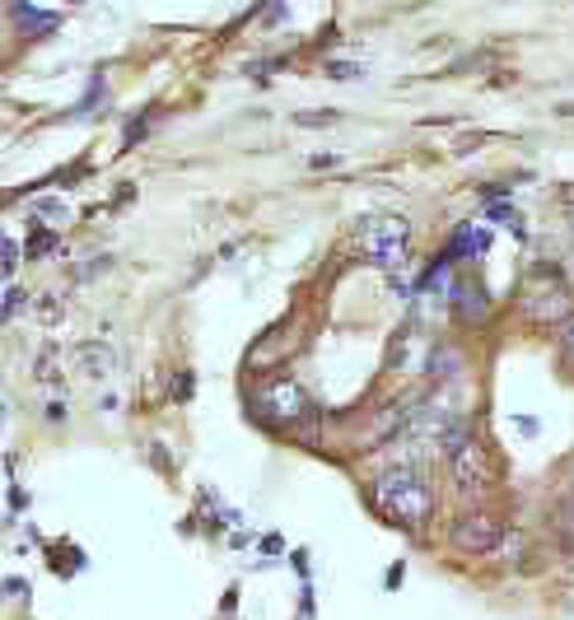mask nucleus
Wrapping results in <instances>:
<instances>
[{"label": "nucleus", "instance_id": "obj_1", "mask_svg": "<svg viewBox=\"0 0 574 620\" xmlns=\"http://www.w3.org/2000/svg\"><path fill=\"white\" fill-rule=\"evenodd\" d=\"M369 500L383 518H393L397 527H425L434 514V490L425 486V476L416 467H387L374 486H369Z\"/></svg>", "mask_w": 574, "mask_h": 620}, {"label": "nucleus", "instance_id": "obj_2", "mask_svg": "<svg viewBox=\"0 0 574 620\" xmlns=\"http://www.w3.org/2000/svg\"><path fill=\"white\" fill-rule=\"evenodd\" d=\"M360 253L369 257V267H379L383 275L407 271L411 224L401 220V215H374V220H360Z\"/></svg>", "mask_w": 574, "mask_h": 620}, {"label": "nucleus", "instance_id": "obj_3", "mask_svg": "<svg viewBox=\"0 0 574 620\" xmlns=\"http://www.w3.org/2000/svg\"><path fill=\"white\" fill-rule=\"evenodd\" d=\"M505 541V522L490 514V508H468V514H458L454 522H448V546H454L458 555H468V560H476V555H495Z\"/></svg>", "mask_w": 574, "mask_h": 620}, {"label": "nucleus", "instance_id": "obj_4", "mask_svg": "<svg viewBox=\"0 0 574 620\" xmlns=\"http://www.w3.org/2000/svg\"><path fill=\"white\" fill-rule=\"evenodd\" d=\"M448 472H454V486L462 500H476V494H486L495 486V462H490V448L481 434H472L468 443H458L454 453H448Z\"/></svg>", "mask_w": 574, "mask_h": 620}, {"label": "nucleus", "instance_id": "obj_5", "mask_svg": "<svg viewBox=\"0 0 574 620\" xmlns=\"http://www.w3.org/2000/svg\"><path fill=\"white\" fill-rule=\"evenodd\" d=\"M523 318L527 322H537V327H565V322L574 318V299H570V289L561 281H551V275H537V281H527L523 285Z\"/></svg>", "mask_w": 574, "mask_h": 620}, {"label": "nucleus", "instance_id": "obj_6", "mask_svg": "<svg viewBox=\"0 0 574 620\" xmlns=\"http://www.w3.org/2000/svg\"><path fill=\"white\" fill-rule=\"evenodd\" d=\"M257 406H262V415H271L276 425H299V421H308V415H314V406H308V397H304V387L294 383V378L267 383V387L257 392Z\"/></svg>", "mask_w": 574, "mask_h": 620}, {"label": "nucleus", "instance_id": "obj_7", "mask_svg": "<svg viewBox=\"0 0 574 620\" xmlns=\"http://www.w3.org/2000/svg\"><path fill=\"white\" fill-rule=\"evenodd\" d=\"M430 378H439V383H454L458 374H462V354L454 350V346H434L430 350Z\"/></svg>", "mask_w": 574, "mask_h": 620}, {"label": "nucleus", "instance_id": "obj_8", "mask_svg": "<svg viewBox=\"0 0 574 620\" xmlns=\"http://www.w3.org/2000/svg\"><path fill=\"white\" fill-rule=\"evenodd\" d=\"M454 303H458V318L462 322H481V318H486V289H472V285H458L454 289Z\"/></svg>", "mask_w": 574, "mask_h": 620}, {"label": "nucleus", "instance_id": "obj_9", "mask_svg": "<svg viewBox=\"0 0 574 620\" xmlns=\"http://www.w3.org/2000/svg\"><path fill=\"white\" fill-rule=\"evenodd\" d=\"M80 360H85V374L89 378H107V374H113V350H107L103 340H85Z\"/></svg>", "mask_w": 574, "mask_h": 620}, {"label": "nucleus", "instance_id": "obj_10", "mask_svg": "<svg viewBox=\"0 0 574 620\" xmlns=\"http://www.w3.org/2000/svg\"><path fill=\"white\" fill-rule=\"evenodd\" d=\"M556 340H561V354H565V364H574V318L565 322V327H561V336H556Z\"/></svg>", "mask_w": 574, "mask_h": 620}, {"label": "nucleus", "instance_id": "obj_11", "mask_svg": "<svg viewBox=\"0 0 574 620\" xmlns=\"http://www.w3.org/2000/svg\"><path fill=\"white\" fill-rule=\"evenodd\" d=\"M294 121H299V127H332L336 113H299Z\"/></svg>", "mask_w": 574, "mask_h": 620}, {"label": "nucleus", "instance_id": "obj_12", "mask_svg": "<svg viewBox=\"0 0 574 620\" xmlns=\"http://www.w3.org/2000/svg\"><path fill=\"white\" fill-rule=\"evenodd\" d=\"M34 210H38V215H48V220H66V206H61V201H38Z\"/></svg>", "mask_w": 574, "mask_h": 620}, {"label": "nucleus", "instance_id": "obj_13", "mask_svg": "<svg viewBox=\"0 0 574 620\" xmlns=\"http://www.w3.org/2000/svg\"><path fill=\"white\" fill-rule=\"evenodd\" d=\"M14 267H20V243L5 238V275H10V281H14Z\"/></svg>", "mask_w": 574, "mask_h": 620}, {"label": "nucleus", "instance_id": "obj_14", "mask_svg": "<svg viewBox=\"0 0 574 620\" xmlns=\"http://www.w3.org/2000/svg\"><path fill=\"white\" fill-rule=\"evenodd\" d=\"M328 70H332V80H355V75H360V66H346V61H336Z\"/></svg>", "mask_w": 574, "mask_h": 620}, {"label": "nucleus", "instance_id": "obj_15", "mask_svg": "<svg viewBox=\"0 0 574 620\" xmlns=\"http://www.w3.org/2000/svg\"><path fill=\"white\" fill-rule=\"evenodd\" d=\"M565 215H570V224H574V192H570V210Z\"/></svg>", "mask_w": 574, "mask_h": 620}]
</instances>
